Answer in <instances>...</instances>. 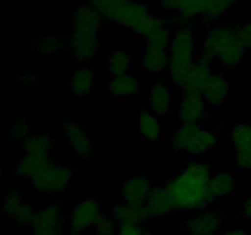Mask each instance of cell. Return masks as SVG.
<instances>
[{"label":"cell","mask_w":251,"mask_h":235,"mask_svg":"<svg viewBox=\"0 0 251 235\" xmlns=\"http://www.w3.org/2000/svg\"><path fill=\"white\" fill-rule=\"evenodd\" d=\"M212 175L207 162L193 159L164 185L176 212H200L210 208L216 201L210 191Z\"/></svg>","instance_id":"6da1fadb"},{"label":"cell","mask_w":251,"mask_h":235,"mask_svg":"<svg viewBox=\"0 0 251 235\" xmlns=\"http://www.w3.org/2000/svg\"><path fill=\"white\" fill-rule=\"evenodd\" d=\"M104 17L96 7L83 4L71 14V31L68 50L74 61L88 64L97 56L100 48V31Z\"/></svg>","instance_id":"7a4b0ae2"},{"label":"cell","mask_w":251,"mask_h":235,"mask_svg":"<svg viewBox=\"0 0 251 235\" xmlns=\"http://www.w3.org/2000/svg\"><path fill=\"white\" fill-rule=\"evenodd\" d=\"M100 12L104 20L144 39L171 26L168 20L150 11L149 6L140 0H112Z\"/></svg>","instance_id":"3957f363"},{"label":"cell","mask_w":251,"mask_h":235,"mask_svg":"<svg viewBox=\"0 0 251 235\" xmlns=\"http://www.w3.org/2000/svg\"><path fill=\"white\" fill-rule=\"evenodd\" d=\"M247 51L248 49L235 33V28L229 24H210L203 33L200 53L212 61H217L226 70H233L239 66Z\"/></svg>","instance_id":"277c9868"},{"label":"cell","mask_w":251,"mask_h":235,"mask_svg":"<svg viewBox=\"0 0 251 235\" xmlns=\"http://www.w3.org/2000/svg\"><path fill=\"white\" fill-rule=\"evenodd\" d=\"M196 32L193 24L174 27L169 46V64L167 72L172 82L179 88L185 80L186 73L198 59Z\"/></svg>","instance_id":"5b68a950"},{"label":"cell","mask_w":251,"mask_h":235,"mask_svg":"<svg viewBox=\"0 0 251 235\" xmlns=\"http://www.w3.org/2000/svg\"><path fill=\"white\" fill-rule=\"evenodd\" d=\"M217 132L202 124H180L172 135V146L176 153L202 157L217 144Z\"/></svg>","instance_id":"8992f818"},{"label":"cell","mask_w":251,"mask_h":235,"mask_svg":"<svg viewBox=\"0 0 251 235\" xmlns=\"http://www.w3.org/2000/svg\"><path fill=\"white\" fill-rule=\"evenodd\" d=\"M172 26L166 27L145 39L142 49V69L150 75H159L168 69Z\"/></svg>","instance_id":"52a82bcc"},{"label":"cell","mask_w":251,"mask_h":235,"mask_svg":"<svg viewBox=\"0 0 251 235\" xmlns=\"http://www.w3.org/2000/svg\"><path fill=\"white\" fill-rule=\"evenodd\" d=\"M74 170L71 166L51 161L33 180L32 188L42 195H55L65 191L71 183Z\"/></svg>","instance_id":"ba28073f"},{"label":"cell","mask_w":251,"mask_h":235,"mask_svg":"<svg viewBox=\"0 0 251 235\" xmlns=\"http://www.w3.org/2000/svg\"><path fill=\"white\" fill-rule=\"evenodd\" d=\"M159 6L169 14V24L173 27L194 24L202 19L208 0H158Z\"/></svg>","instance_id":"9c48e42d"},{"label":"cell","mask_w":251,"mask_h":235,"mask_svg":"<svg viewBox=\"0 0 251 235\" xmlns=\"http://www.w3.org/2000/svg\"><path fill=\"white\" fill-rule=\"evenodd\" d=\"M103 214L100 201L85 198L76 203L68 214V225L71 235H83L93 229L97 220Z\"/></svg>","instance_id":"30bf717a"},{"label":"cell","mask_w":251,"mask_h":235,"mask_svg":"<svg viewBox=\"0 0 251 235\" xmlns=\"http://www.w3.org/2000/svg\"><path fill=\"white\" fill-rule=\"evenodd\" d=\"M225 217L215 208L195 212L183 223L185 235H218L223 230Z\"/></svg>","instance_id":"8fae6325"},{"label":"cell","mask_w":251,"mask_h":235,"mask_svg":"<svg viewBox=\"0 0 251 235\" xmlns=\"http://www.w3.org/2000/svg\"><path fill=\"white\" fill-rule=\"evenodd\" d=\"M68 217L64 214L61 203L54 202L38 211L32 222V235H63Z\"/></svg>","instance_id":"7c38bea8"},{"label":"cell","mask_w":251,"mask_h":235,"mask_svg":"<svg viewBox=\"0 0 251 235\" xmlns=\"http://www.w3.org/2000/svg\"><path fill=\"white\" fill-rule=\"evenodd\" d=\"M212 64L213 61L208 56L199 53L195 64L186 73L180 87L184 94H202L203 87L212 76Z\"/></svg>","instance_id":"4fadbf2b"},{"label":"cell","mask_w":251,"mask_h":235,"mask_svg":"<svg viewBox=\"0 0 251 235\" xmlns=\"http://www.w3.org/2000/svg\"><path fill=\"white\" fill-rule=\"evenodd\" d=\"M61 135L65 143L82 159H91L93 157L95 147L90 135L81 125L75 121H65L61 125Z\"/></svg>","instance_id":"5bb4252c"},{"label":"cell","mask_w":251,"mask_h":235,"mask_svg":"<svg viewBox=\"0 0 251 235\" xmlns=\"http://www.w3.org/2000/svg\"><path fill=\"white\" fill-rule=\"evenodd\" d=\"M230 142L235 149V163L239 170H251V124L240 122L230 130Z\"/></svg>","instance_id":"9a60e30c"},{"label":"cell","mask_w":251,"mask_h":235,"mask_svg":"<svg viewBox=\"0 0 251 235\" xmlns=\"http://www.w3.org/2000/svg\"><path fill=\"white\" fill-rule=\"evenodd\" d=\"M207 114V102L202 94L183 95L178 109L180 124H202Z\"/></svg>","instance_id":"2e32d148"},{"label":"cell","mask_w":251,"mask_h":235,"mask_svg":"<svg viewBox=\"0 0 251 235\" xmlns=\"http://www.w3.org/2000/svg\"><path fill=\"white\" fill-rule=\"evenodd\" d=\"M152 188L153 186L147 175L137 174V175L130 176L122 185L120 192H122L123 202L130 203V205H145Z\"/></svg>","instance_id":"e0dca14e"},{"label":"cell","mask_w":251,"mask_h":235,"mask_svg":"<svg viewBox=\"0 0 251 235\" xmlns=\"http://www.w3.org/2000/svg\"><path fill=\"white\" fill-rule=\"evenodd\" d=\"M150 218L159 219L176 212V206L166 186H153L149 198L145 203Z\"/></svg>","instance_id":"ac0fdd59"},{"label":"cell","mask_w":251,"mask_h":235,"mask_svg":"<svg viewBox=\"0 0 251 235\" xmlns=\"http://www.w3.org/2000/svg\"><path fill=\"white\" fill-rule=\"evenodd\" d=\"M109 215L118 225H144L150 218L145 205H130L126 202L117 203L113 206L109 211Z\"/></svg>","instance_id":"d6986e66"},{"label":"cell","mask_w":251,"mask_h":235,"mask_svg":"<svg viewBox=\"0 0 251 235\" xmlns=\"http://www.w3.org/2000/svg\"><path fill=\"white\" fill-rule=\"evenodd\" d=\"M173 103L172 88L163 81H156L149 91V109L158 117L169 114Z\"/></svg>","instance_id":"ffe728a7"},{"label":"cell","mask_w":251,"mask_h":235,"mask_svg":"<svg viewBox=\"0 0 251 235\" xmlns=\"http://www.w3.org/2000/svg\"><path fill=\"white\" fill-rule=\"evenodd\" d=\"M230 91V82L227 75L223 72L212 73L210 80L205 85L202 95L208 105L218 107L226 102Z\"/></svg>","instance_id":"44dd1931"},{"label":"cell","mask_w":251,"mask_h":235,"mask_svg":"<svg viewBox=\"0 0 251 235\" xmlns=\"http://www.w3.org/2000/svg\"><path fill=\"white\" fill-rule=\"evenodd\" d=\"M136 130L142 139L147 141H158L163 136V124L158 115L150 109H142L136 117Z\"/></svg>","instance_id":"7402d4cb"},{"label":"cell","mask_w":251,"mask_h":235,"mask_svg":"<svg viewBox=\"0 0 251 235\" xmlns=\"http://www.w3.org/2000/svg\"><path fill=\"white\" fill-rule=\"evenodd\" d=\"M95 87V71L90 65L76 69L69 78V88L75 97L83 98L91 94Z\"/></svg>","instance_id":"603a6c76"},{"label":"cell","mask_w":251,"mask_h":235,"mask_svg":"<svg viewBox=\"0 0 251 235\" xmlns=\"http://www.w3.org/2000/svg\"><path fill=\"white\" fill-rule=\"evenodd\" d=\"M51 161H53L51 157H36L24 154L16 161L12 173L17 178L33 180Z\"/></svg>","instance_id":"cb8c5ba5"},{"label":"cell","mask_w":251,"mask_h":235,"mask_svg":"<svg viewBox=\"0 0 251 235\" xmlns=\"http://www.w3.org/2000/svg\"><path fill=\"white\" fill-rule=\"evenodd\" d=\"M107 87L114 97L127 98L137 94L141 91V82L132 73L127 72L110 78Z\"/></svg>","instance_id":"d4e9b609"},{"label":"cell","mask_w":251,"mask_h":235,"mask_svg":"<svg viewBox=\"0 0 251 235\" xmlns=\"http://www.w3.org/2000/svg\"><path fill=\"white\" fill-rule=\"evenodd\" d=\"M54 146L53 137L47 134H32L22 142L24 154L36 157H51Z\"/></svg>","instance_id":"484cf974"},{"label":"cell","mask_w":251,"mask_h":235,"mask_svg":"<svg viewBox=\"0 0 251 235\" xmlns=\"http://www.w3.org/2000/svg\"><path fill=\"white\" fill-rule=\"evenodd\" d=\"M131 66L132 56L124 49H112L105 59V69L112 77L130 72Z\"/></svg>","instance_id":"4316f807"},{"label":"cell","mask_w":251,"mask_h":235,"mask_svg":"<svg viewBox=\"0 0 251 235\" xmlns=\"http://www.w3.org/2000/svg\"><path fill=\"white\" fill-rule=\"evenodd\" d=\"M34 50L42 55H58L68 50V38L59 36H44L34 43Z\"/></svg>","instance_id":"83f0119b"},{"label":"cell","mask_w":251,"mask_h":235,"mask_svg":"<svg viewBox=\"0 0 251 235\" xmlns=\"http://www.w3.org/2000/svg\"><path fill=\"white\" fill-rule=\"evenodd\" d=\"M235 188V178L230 173H218L212 175L210 180V191L213 197L229 196Z\"/></svg>","instance_id":"f1b7e54d"},{"label":"cell","mask_w":251,"mask_h":235,"mask_svg":"<svg viewBox=\"0 0 251 235\" xmlns=\"http://www.w3.org/2000/svg\"><path fill=\"white\" fill-rule=\"evenodd\" d=\"M25 200H24V193L21 190H12L5 196V198L2 200L1 205V212L6 215L7 218L11 219L15 215V213L20 210V208L24 206Z\"/></svg>","instance_id":"f546056e"},{"label":"cell","mask_w":251,"mask_h":235,"mask_svg":"<svg viewBox=\"0 0 251 235\" xmlns=\"http://www.w3.org/2000/svg\"><path fill=\"white\" fill-rule=\"evenodd\" d=\"M118 227L119 225L110 217L109 213L108 214L103 213L93 227V235H117Z\"/></svg>","instance_id":"4dcf8cb0"},{"label":"cell","mask_w":251,"mask_h":235,"mask_svg":"<svg viewBox=\"0 0 251 235\" xmlns=\"http://www.w3.org/2000/svg\"><path fill=\"white\" fill-rule=\"evenodd\" d=\"M10 137L15 141H22L28 139L32 135V127L31 122H28L27 120L20 119L15 121V124L10 127Z\"/></svg>","instance_id":"1f68e13d"},{"label":"cell","mask_w":251,"mask_h":235,"mask_svg":"<svg viewBox=\"0 0 251 235\" xmlns=\"http://www.w3.org/2000/svg\"><path fill=\"white\" fill-rule=\"evenodd\" d=\"M37 214V211L34 210V207L29 203L25 202L24 206L15 213L14 217L11 218L17 225L20 227H25V225H31L33 222L34 217Z\"/></svg>","instance_id":"d6a6232c"},{"label":"cell","mask_w":251,"mask_h":235,"mask_svg":"<svg viewBox=\"0 0 251 235\" xmlns=\"http://www.w3.org/2000/svg\"><path fill=\"white\" fill-rule=\"evenodd\" d=\"M234 28L238 38L240 39L243 46L249 50V49H251V21L243 22V24H238Z\"/></svg>","instance_id":"836d02e7"},{"label":"cell","mask_w":251,"mask_h":235,"mask_svg":"<svg viewBox=\"0 0 251 235\" xmlns=\"http://www.w3.org/2000/svg\"><path fill=\"white\" fill-rule=\"evenodd\" d=\"M117 235H145V230L142 225L124 224L118 227Z\"/></svg>","instance_id":"e575fe53"},{"label":"cell","mask_w":251,"mask_h":235,"mask_svg":"<svg viewBox=\"0 0 251 235\" xmlns=\"http://www.w3.org/2000/svg\"><path fill=\"white\" fill-rule=\"evenodd\" d=\"M17 81L25 86H36L39 82L38 76L32 71H24L17 75Z\"/></svg>","instance_id":"d590c367"},{"label":"cell","mask_w":251,"mask_h":235,"mask_svg":"<svg viewBox=\"0 0 251 235\" xmlns=\"http://www.w3.org/2000/svg\"><path fill=\"white\" fill-rule=\"evenodd\" d=\"M218 235H250V233L243 228H230V229H223Z\"/></svg>","instance_id":"8d00e7d4"},{"label":"cell","mask_w":251,"mask_h":235,"mask_svg":"<svg viewBox=\"0 0 251 235\" xmlns=\"http://www.w3.org/2000/svg\"><path fill=\"white\" fill-rule=\"evenodd\" d=\"M242 214L243 217L247 218V219H251V196L243 202Z\"/></svg>","instance_id":"74e56055"},{"label":"cell","mask_w":251,"mask_h":235,"mask_svg":"<svg viewBox=\"0 0 251 235\" xmlns=\"http://www.w3.org/2000/svg\"><path fill=\"white\" fill-rule=\"evenodd\" d=\"M145 235H156V234L152 232H145Z\"/></svg>","instance_id":"f35d334b"}]
</instances>
